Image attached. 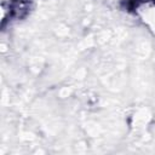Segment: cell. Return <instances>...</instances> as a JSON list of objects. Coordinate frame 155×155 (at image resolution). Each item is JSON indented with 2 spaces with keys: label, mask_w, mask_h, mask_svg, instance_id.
Segmentation results:
<instances>
[{
  "label": "cell",
  "mask_w": 155,
  "mask_h": 155,
  "mask_svg": "<svg viewBox=\"0 0 155 155\" xmlns=\"http://www.w3.org/2000/svg\"><path fill=\"white\" fill-rule=\"evenodd\" d=\"M33 0H8V21L24 19L31 10Z\"/></svg>",
  "instance_id": "1"
},
{
  "label": "cell",
  "mask_w": 155,
  "mask_h": 155,
  "mask_svg": "<svg viewBox=\"0 0 155 155\" xmlns=\"http://www.w3.org/2000/svg\"><path fill=\"white\" fill-rule=\"evenodd\" d=\"M147 2L155 4V0H124L122 1V7L126 11H133L137 7H139L142 4H147Z\"/></svg>",
  "instance_id": "2"
}]
</instances>
